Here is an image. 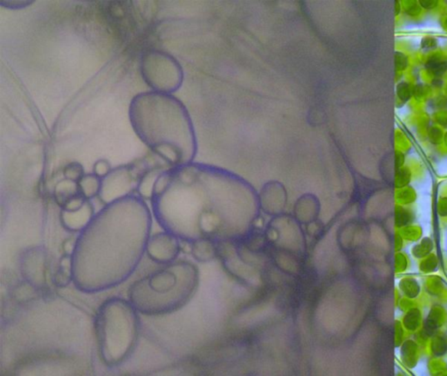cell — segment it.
<instances>
[{
    "label": "cell",
    "mask_w": 447,
    "mask_h": 376,
    "mask_svg": "<svg viewBox=\"0 0 447 376\" xmlns=\"http://www.w3.org/2000/svg\"><path fill=\"white\" fill-rule=\"evenodd\" d=\"M150 201L160 227L187 243L244 234L259 210L258 195L249 183L225 169L195 162L161 173Z\"/></svg>",
    "instance_id": "cell-1"
},
{
    "label": "cell",
    "mask_w": 447,
    "mask_h": 376,
    "mask_svg": "<svg viewBox=\"0 0 447 376\" xmlns=\"http://www.w3.org/2000/svg\"><path fill=\"white\" fill-rule=\"evenodd\" d=\"M152 215L139 196L105 205L75 241V288L97 293L117 287L134 273L146 253Z\"/></svg>",
    "instance_id": "cell-2"
},
{
    "label": "cell",
    "mask_w": 447,
    "mask_h": 376,
    "mask_svg": "<svg viewBox=\"0 0 447 376\" xmlns=\"http://www.w3.org/2000/svg\"><path fill=\"white\" fill-rule=\"evenodd\" d=\"M129 119L136 135L170 168L193 162L197 139L188 110L170 94L146 91L131 100Z\"/></svg>",
    "instance_id": "cell-3"
},
{
    "label": "cell",
    "mask_w": 447,
    "mask_h": 376,
    "mask_svg": "<svg viewBox=\"0 0 447 376\" xmlns=\"http://www.w3.org/2000/svg\"><path fill=\"white\" fill-rule=\"evenodd\" d=\"M198 281V270L192 264L174 261L131 284L128 297L141 315H169L188 302Z\"/></svg>",
    "instance_id": "cell-4"
},
{
    "label": "cell",
    "mask_w": 447,
    "mask_h": 376,
    "mask_svg": "<svg viewBox=\"0 0 447 376\" xmlns=\"http://www.w3.org/2000/svg\"><path fill=\"white\" fill-rule=\"evenodd\" d=\"M130 300L110 297L98 308L95 332L98 352L108 368H117L133 354L140 333L139 317Z\"/></svg>",
    "instance_id": "cell-5"
},
{
    "label": "cell",
    "mask_w": 447,
    "mask_h": 376,
    "mask_svg": "<svg viewBox=\"0 0 447 376\" xmlns=\"http://www.w3.org/2000/svg\"><path fill=\"white\" fill-rule=\"evenodd\" d=\"M140 74L152 91L172 95L180 89L183 71L179 61L168 52L149 49L140 58Z\"/></svg>",
    "instance_id": "cell-6"
},
{
    "label": "cell",
    "mask_w": 447,
    "mask_h": 376,
    "mask_svg": "<svg viewBox=\"0 0 447 376\" xmlns=\"http://www.w3.org/2000/svg\"><path fill=\"white\" fill-rule=\"evenodd\" d=\"M150 168L134 163L112 168L110 173L101 179L100 194L98 195L100 201L105 206L133 195V192L137 190L143 173Z\"/></svg>",
    "instance_id": "cell-7"
},
{
    "label": "cell",
    "mask_w": 447,
    "mask_h": 376,
    "mask_svg": "<svg viewBox=\"0 0 447 376\" xmlns=\"http://www.w3.org/2000/svg\"><path fill=\"white\" fill-rule=\"evenodd\" d=\"M19 267L25 282L39 293H47L49 280L52 281L51 257L47 248L41 245L25 248L19 255Z\"/></svg>",
    "instance_id": "cell-8"
},
{
    "label": "cell",
    "mask_w": 447,
    "mask_h": 376,
    "mask_svg": "<svg viewBox=\"0 0 447 376\" xmlns=\"http://www.w3.org/2000/svg\"><path fill=\"white\" fill-rule=\"evenodd\" d=\"M301 225L291 215L275 217L269 222L266 231L268 244L275 246L276 250L301 256L305 253V235Z\"/></svg>",
    "instance_id": "cell-9"
},
{
    "label": "cell",
    "mask_w": 447,
    "mask_h": 376,
    "mask_svg": "<svg viewBox=\"0 0 447 376\" xmlns=\"http://www.w3.org/2000/svg\"><path fill=\"white\" fill-rule=\"evenodd\" d=\"M179 240L177 235L166 230L150 235L146 246L147 256L163 266L172 264L181 251Z\"/></svg>",
    "instance_id": "cell-10"
},
{
    "label": "cell",
    "mask_w": 447,
    "mask_h": 376,
    "mask_svg": "<svg viewBox=\"0 0 447 376\" xmlns=\"http://www.w3.org/2000/svg\"><path fill=\"white\" fill-rule=\"evenodd\" d=\"M259 206L266 215L275 217L284 214L287 206L288 192L282 183L268 181L259 192Z\"/></svg>",
    "instance_id": "cell-11"
},
{
    "label": "cell",
    "mask_w": 447,
    "mask_h": 376,
    "mask_svg": "<svg viewBox=\"0 0 447 376\" xmlns=\"http://www.w3.org/2000/svg\"><path fill=\"white\" fill-rule=\"evenodd\" d=\"M95 215V207L90 201L75 212L61 210L60 220L62 227L68 232H81L88 227Z\"/></svg>",
    "instance_id": "cell-12"
},
{
    "label": "cell",
    "mask_w": 447,
    "mask_h": 376,
    "mask_svg": "<svg viewBox=\"0 0 447 376\" xmlns=\"http://www.w3.org/2000/svg\"><path fill=\"white\" fill-rule=\"evenodd\" d=\"M320 201L315 195H301L295 202V218L300 224L308 225L318 220L320 215Z\"/></svg>",
    "instance_id": "cell-13"
},
{
    "label": "cell",
    "mask_w": 447,
    "mask_h": 376,
    "mask_svg": "<svg viewBox=\"0 0 447 376\" xmlns=\"http://www.w3.org/2000/svg\"><path fill=\"white\" fill-rule=\"evenodd\" d=\"M74 281L73 257L64 254L59 261V268L52 273L51 283L57 288H66Z\"/></svg>",
    "instance_id": "cell-14"
},
{
    "label": "cell",
    "mask_w": 447,
    "mask_h": 376,
    "mask_svg": "<svg viewBox=\"0 0 447 376\" xmlns=\"http://www.w3.org/2000/svg\"><path fill=\"white\" fill-rule=\"evenodd\" d=\"M163 166H151L143 173L137 188V194L143 199H151L153 195L154 188L161 173L166 171Z\"/></svg>",
    "instance_id": "cell-15"
},
{
    "label": "cell",
    "mask_w": 447,
    "mask_h": 376,
    "mask_svg": "<svg viewBox=\"0 0 447 376\" xmlns=\"http://www.w3.org/2000/svg\"><path fill=\"white\" fill-rule=\"evenodd\" d=\"M190 253L194 259L200 263H206L215 259L218 250L213 240L209 238H199L190 243Z\"/></svg>",
    "instance_id": "cell-16"
},
{
    "label": "cell",
    "mask_w": 447,
    "mask_h": 376,
    "mask_svg": "<svg viewBox=\"0 0 447 376\" xmlns=\"http://www.w3.org/2000/svg\"><path fill=\"white\" fill-rule=\"evenodd\" d=\"M80 194L81 192L79 183L65 178L59 181L54 189V201L61 208L69 199Z\"/></svg>",
    "instance_id": "cell-17"
},
{
    "label": "cell",
    "mask_w": 447,
    "mask_h": 376,
    "mask_svg": "<svg viewBox=\"0 0 447 376\" xmlns=\"http://www.w3.org/2000/svg\"><path fill=\"white\" fill-rule=\"evenodd\" d=\"M78 183L81 194L88 201L99 195L101 179L95 175L94 172L87 173V175L85 173L83 177Z\"/></svg>",
    "instance_id": "cell-18"
},
{
    "label": "cell",
    "mask_w": 447,
    "mask_h": 376,
    "mask_svg": "<svg viewBox=\"0 0 447 376\" xmlns=\"http://www.w3.org/2000/svg\"><path fill=\"white\" fill-rule=\"evenodd\" d=\"M298 257L288 251L276 250L275 248V261L277 266L286 273L289 274H297L300 269L299 266Z\"/></svg>",
    "instance_id": "cell-19"
},
{
    "label": "cell",
    "mask_w": 447,
    "mask_h": 376,
    "mask_svg": "<svg viewBox=\"0 0 447 376\" xmlns=\"http://www.w3.org/2000/svg\"><path fill=\"white\" fill-rule=\"evenodd\" d=\"M85 175L83 166L77 161L68 163L63 169V176L69 181L79 182Z\"/></svg>",
    "instance_id": "cell-20"
},
{
    "label": "cell",
    "mask_w": 447,
    "mask_h": 376,
    "mask_svg": "<svg viewBox=\"0 0 447 376\" xmlns=\"http://www.w3.org/2000/svg\"><path fill=\"white\" fill-rule=\"evenodd\" d=\"M87 201L88 199L84 197L83 195H78L66 202L63 207L61 208V210L68 212L78 211L79 209H81L82 207H83Z\"/></svg>",
    "instance_id": "cell-21"
},
{
    "label": "cell",
    "mask_w": 447,
    "mask_h": 376,
    "mask_svg": "<svg viewBox=\"0 0 447 376\" xmlns=\"http://www.w3.org/2000/svg\"><path fill=\"white\" fill-rule=\"evenodd\" d=\"M110 163L107 159H99L95 163L93 172L101 179H103L111 171Z\"/></svg>",
    "instance_id": "cell-22"
},
{
    "label": "cell",
    "mask_w": 447,
    "mask_h": 376,
    "mask_svg": "<svg viewBox=\"0 0 447 376\" xmlns=\"http://www.w3.org/2000/svg\"><path fill=\"white\" fill-rule=\"evenodd\" d=\"M75 241H77V240L71 239V238H68V239H66L63 241V244H62V248H63L64 254H73L75 247Z\"/></svg>",
    "instance_id": "cell-23"
}]
</instances>
